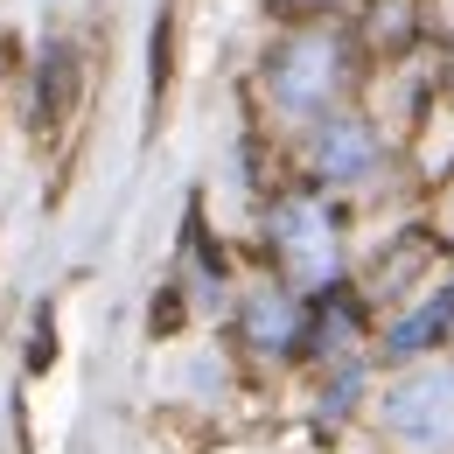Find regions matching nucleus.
I'll return each mask as SVG.
<instances>
[{"instance_id": "nucleus-1", "label": "nucleus", "mask_w": 454, "mask_h": 454, "mask_svg": "<svg viewBox=\"0 0 454 454\" xmlns=\"http://www.w3.org/2000/svg\"><path fill=\"white\" fill-rule=\"evenodd\" d=\"M266 252H273V273L286 286L336 294L342 286V224L329 210V196H315V189L273 196V210H266Z\"/></svg>"}, {"instance_id": "nucleus-4", "label": "nucleus", "mask_w": 454, "mask_h": 454, "mask_svg": "<svg viewBox=\"0 0 454 454\" xmlns=\"http://www.w3.org/2000/svg\"><path fill=\"white\" fill-rule=\"evenodd\" d=\"M231 329L252 342L259 356H294L301 336H308V301L280 273H252L238 286V301H231Z\"/></svg>"}, {"instance_id": "nucleus-6", "label": "nucleus", "mask_w": 454, "mask_h": 454, "mask_svg": "<svg viewBox=\"0 0 454 454\" xmlns=\"http://www.w3.org/2000/svg\"><path fill=\"white\" fill-rule=\"evenodd\" d=\"M441 336H454V280L448 286H427L419 308H405L392 329H385V356H392V364H419Z\"/></svg>"}, {"instance_id": "nucleus-7", "label": "nucleus", "mask_w": 454, "mask_h": 454, "mask_svg": "<svg viewBox=\"0 0 454 454\" xmlns=\"http://www.w3.org/2000/svg\"><path fill=\"white\" fill-rule=\"evenodd\" d=\"M70 98H77V50L57 35V43L43 50V63H35V113L63 119V113H70Z\"/></svg>"}, {"instance_id": "nucleus-5", "label": "nucleus", "mask_w": 454, "mask_h": 454, "mask_svg": "<svg viewBox=\"0 0 454 454\" xmlns=\"http://www.w3.org/2000/svg\"><path fill=\"white\" fill-rule=\"evenodd\" d=\"M385 161V147H378V126L364 113H322L308 119V168L315 182H329V189H356V182H371Z\"/></svg>"}, {"instance_id": "nucleus-8", "label": "nucleus", "mask_w": 454, "mask_h": 454, "mask_svg": "<svg viewBox=\"0 0 454 454\" xmlns=\"http://www.w3.org/2000/svg\"><path fill=\"white\" fill-rule=\"evenodd\" d=\"M0 77H7V50H0Z\"/></svg>"}, {"instance_id": "nucleus-3", "label": "nucleus", "mask_w": 454, "mask_h": 454, "mask_svg": "<svg viewBox=\"0 0 454 454\" xmlns=\"http://www.w3.org/2000/svg\"><path fill=\"white\" fill-rule=\"evenodd\" d=\"M371 412L398 454H454V371L441 364H405L371 398Z\"/></svg>"}, {"instance_id": "nucleus-2", "label": "nucleus", "mask_w": 454, "mask_h": 454, "mask_svg": "<svg viewBox=\"0 0 454 454\" xmlns=\"http://www.w3.org/2000/svg\"><path fill=\"white\" fill-rule=\"evenodd\" d=\"M342 77H349V50H342L329 28H301V35L273 43L266 63H259V91H266L273 119H294V126L336 113Z\"/></svg>"}]
</instances>
